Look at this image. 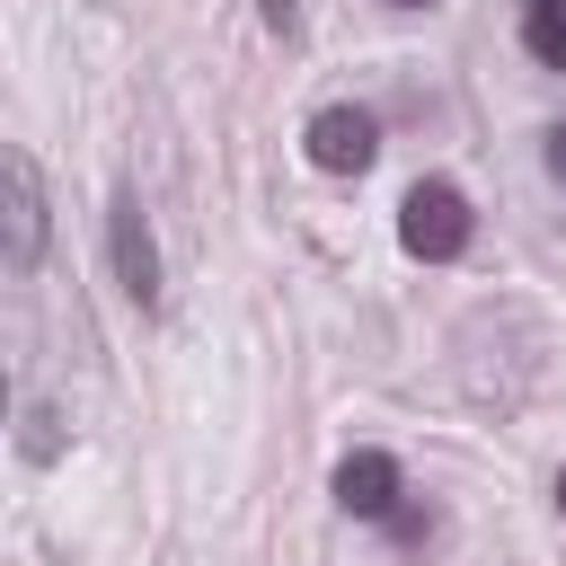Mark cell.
<instances>
[{"instance_id": "obj_1", "label": "cell", "mask_w": 566, "mask_h": 566, "mask_svg": "<svg viewBox=\"0 0 566 566\" xmlns=\"http://www.w3.org/2000/svg\"><path fill=\"white\" fill-rule=\"evenodd\" d=\"M398 248L424 256V265H451V256L469 248V195H460L451 177L407 186V203H398Z\"/></svg>"}, {"instance_id": "obj_2", "label": "cell", "mask_w": 566, "mask_h": 566, "mask_svg": "<svg viewBox=\"0 0 566 566\" xmlns=\"http://www.w3.org/2000/svg\"><path fill=\"white\" fill-rule=\"evenodd\" d=\"M106 256H115V283L133 310H159V239L142 221V195H115L106 203Z\"/></svg>"}, {"instance_id": "obj_3", "label": "cell", "mask_w": 566, "mask_h": 566, "mask_svg": "<svg viewBox=\"0 0 566 566\" xmlns=\"http://www.w3.org/2000/svg\"><path fill=\"white\" fill-rule=\"evenodd\" d=\"M301 150H310V168H327V177H363L371 150H380V124H371L363 106H318V115L301 124Z\"/></svg>"}, {"instance_id": "obj_4", "label": "cell", "mask_w": 566, "mask_h": 566, "mask_svg": "<svg viewBox=\"0 0 566 566\" xmlns=\"http://www.w3.org/2000/svg\"><path fill=\"white\" fill-rule=\"evenodd\" d=\"M0 186H9V239H0V256H9V274H35L44 265V177H35V159L27 150H9L0 159Z\"/></svg>"}, {"instance_id": "obj_5", "label": "cell", "mask_w": 566, "mask_h": 566, "mask_svg": "<svg viewBox=\"0 0 566 566\" xmlns=\"http://www.w3.org/2000/svg\"><path fill=\"white\" fill-rule=\"evenodd\" d=\"M327 486H336V504H345L354 522H389V513H398V460H389V451H345Z\"/></svg>"}, {"instance_id": "obj_6", "label": "cell", "mask_w": 566, "mask_h": 566, "mask_svg": "<svg viewBox=\"0 0 566 566\" xmlns=\"http://www.w3.org/2000/svg\"><path fill=\"white\" fill-rule=\"evenodd\" d=\"M522 53L539 71H566V0H522Z\"/></svg>"}, {"instance_id": "obj_7", "label": "cell", "mask_w": 566, "mask_h": 566, "mask_svg": "<svg viewBox=\"0 0 566 566\" xmlns=\"http://www.w3.org/2000/svg\"><path fill=\"white\" fill-rule=\"evenodd\" d=\"M18 451H27L35 469H53V460H62V416H53L44 398H35L27 416H18Z\"/></svg>"}, {"instance_id": "obj_8", "label": "cell", "mask_w": 566, "mask_h": 566, "mask_svg": "<svg viewBox=\"0 0 566 566\" xmlns=\"http://www.w3.org/2000/svg\"><path fill=\"white\" fill-rule=\"evenodd\" d=\"M256 9H265V27H274V35H292V27H301V0H256Z\"/></svg>"}, {"instance_id": "obj_9", "label": "cell", "mask_w": 566, "mask_h": 566, "mask_svg": "<svg viewBox=\"0 0 566 566\" xmlns=\"http://www.w3.org/2000/svg\"><path fill=\"white\" fill-rule=\"evenodd\" d=\"M548 177H557V186H566V124H557V133H548Z\"/></svg>"}, {"instance_id": "obj_10", "label": "cell", "mask_w": 566, "mask_h": 566, "mask_svg": "<svg viewBox=\"0 0 566 566\" xmlns=\"http://www.w3.org/2000/svg\"><path fill=\"white\" fill-rule=\"evenodd\" d=\"M557 513H566V469H557Z\"/></svg>"}, {"instance_id": "obj_11", "label": "cell", "mask_w": 566, "mask_h": 566, "mask_svg": "<svg viewBox=\"0 0 566 566\" xmlns=\"http://www.w3.org/2000/svg\"><path fill=\"white\" fill-rule=\"evenodd\" d=\"M398 9H424V0H398Z\"/></svg>"}]
</instances>
